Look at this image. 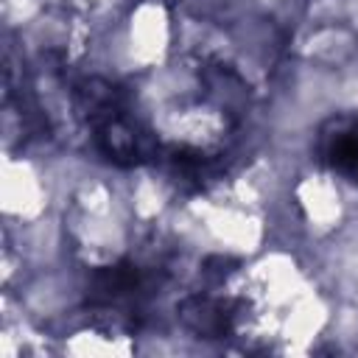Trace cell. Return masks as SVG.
I'll use <instances>...</instances> for the list:
<instances>
[{
    "instance_id": "cell-1",
    "label": "cell",
    "mask_w": 358,
    "mask_h": 358,
    "mask_svg": "<svg viewBox=\"0 0 358 358\" xmlns=\"http://www.w3.org/2000/svg\"><path fill=\"white\" fill-rule=\"evenodd\" d=\"M324 159L333 171L358 179V123H341L324 137Z\"/></svg>"
}]
</instances>
